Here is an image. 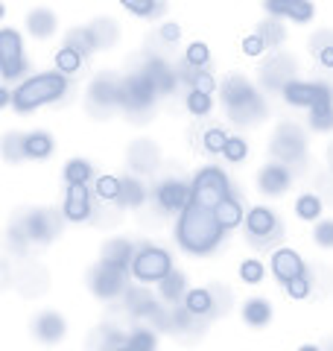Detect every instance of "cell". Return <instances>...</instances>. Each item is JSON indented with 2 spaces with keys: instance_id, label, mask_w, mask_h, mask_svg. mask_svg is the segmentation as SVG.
I'll use <instances>...</instances> for the list:
<instances>
[{
  "instance_id": "obj_17",
  "label": "cell",
  "mask_w": 333,
  "mask_h": 351,
  "mask_svg": "<svg viewBox=\"0 0 333 351\" xmlns=\"http://www.w3.org/2000/svg\"><path fill=\"white\" fill-rule=\"evenodd\" d=\"M32 331H36L41 343H59L64 337V319L59 313H41L36 325H32Z\"/></svg>"
},
{
  "instance_id": "obj_34",
  "label": "cell",
  "mask_w": 333,
  "mask_h": 351,
  "mask_svg": "<svg viewBox=\"0 0 333 351\" xmlns=\"http://www.w3.org/2000/svg\"><path fill=\"white\" fill-rule=\"evenodd\" d=\"M184 59H187V64L190 68H196V71H202L205 64L210 62V50H208V44L205 41H193L190 47H187V53H184Z\"/></svg>"
},
{
  "instance_id": "obj_15",
  "label": "cell",
  "mask_w": 333,
  "mask_h": 351,
  "mask_svg": "<svg viewBox=\"0 0 333 351\" xmlns=\"http://www.w3.org/2000/svg\"><path fill=\"white\" fill-rule=\"evenodd\" d=\"M272 152L278 158L284 161H293L304 152V138L301 132H298L295 126H281V132L275 135V144H272Z\"/></svg>"
},
{
  "instance_id": "obj_31",
  "label": "cell",
  "mask_w": 333,
  "mask_h": 351,
  "mask_svg": "<svg viewBox=\"0 0 333 351\" xmlns=\"http://www.w3.org/2000/svg\"><path fill=\"white\" fill-rule=\"evenodd\" d=\"M143 73H147L149 80L155 82V88H158V94H164V91H170V88H173V71L166 68L164 62H158V59H155V62H152Z\"/></svg>"
},
{
  "instance_id": "obj_20",
  "label": "cell",
  "mask_w": 333,
  "mask_h": 351,
  "mask_svg": "<svg viewBox=\"0 0 333 351\" xmlns=\"http://www.w3.org/2000/svg\"><path fill=\"white\" fill-rule=\"evenodd\" d=\"M56 15L50 12V9H32V12L27 15V29L32 38H47L56 32Z\"/></svg>"
},
{
  "instance_id": "obj_33",
  "label": "cell",
  "mask_w": 333,
  "mask_h": 351,
  "mask_svg": "<svg viewBox=\"0 0 333 351\" xmlns=\"http://www.w3.org/2000/svg\"><path fill=\"white\" fill-rule=\"evenodd\" d=\"M158 287H161V299L175 302L184 293V276H182V272H170V276H166Z\"/></svg>"
},
{
  "instance_id": "obj_39",
  "label": "cell",
  "mask_w": 333,
  "mask_h": 351,
  "mask_svg": "<svg viewBox=\"0 0 333 351\" xmlns=\"http://www.w3.org/2000/svg\"><path fill=\"white\" fill-rule=\"evenodd\" d=\"M313 240L321 249H333V219H321V223H316Z\"/></svg>"
},
{
  "instance_id": "obj_27",
  "label": "cell",
  "mask_w": 333,
  "mask_h": 351,
  "mask_svg": "<svg viewBox=\"0 0 333 351\" xmlns=\"http://www.w3.org/2000/svg\"><path fill=\"white\" fill-rule=\"evenodd\" d=\"M79 68H82V53L73 47H59V53H56V71L62 76H71Z\"/></svg>"
},
{
  "instance_id": "obj_21",
  "label": "cell",
  "mask_w": 333,
  "mask_h": 351,
  "mask_svg": "<svg viewBox=\"0 0 333 351\" xmlns=\"http://www.w3.org/2000/svg\"><path fill=\"white\" fill-rule=\"evenodd\" d=\"M21 149H24L27 158H47L53 152V138L47 132H29V135H24V141H21Z\"/></svg>"
},
{
  "instance_id": "obj_23",
  "label": "cell",
  "mask_w": 333,
  "mask_h": 351,
  "mask_svg": "<svg viewBox=\"0 0 333 351\" xmlns=\"http://www.w3.org/2000/svg\"><path fill=\"white\" fill-rule=\"evenodd\" d=\"M243 319H246L251 328H263L272 319V304L266 299H249L246 307H243Z\"/></svg>"
},
{
  "instance_id": "obj_13",
  "label": "cell",
  "mask_w": 333,
  "mask_h": 351,
  "mask_svg": "<svg viewBox=\"0 0 333 351\" xmlns=\"http://www.w3.org/2000/svg\"><path fill=\"white\" fill-rule=\"evenodd\" d=\"M246 228H249V234L254 240H272V237H278L275 234L278 232V217L269 211V208L258 205V208H251V211H249Z\"/></svg>"
},
{
  "instance_id": "obj_1",
  "label": "cell",
  "mask_w": 333,
  "mask_h": 351,
  "mask_svg": "<svg viewBox=\"0 0 333 351\" xmlns=\"http://www.w3.org/2000/svg\"><path fill=\"white\" fill-rule=\"evenodd\" d=\"M222 232H225V228L219 226L217 211L190 202L179 217L175 240H179V246L184 252H190V255H208V252H214L219 246Z\"/></svg>"
},
{
  "instance_id": "obj_41",
  "label": "cell",
  "mask_w": 333,
  "mask_h": 351,
  "mask_svg": "<svg viewBox=\"0 0 333 351\" xmlns=\"http://www.w3.org/2000/svg\"><path fill=\"white\" fill-rule=\"evenodd\" d=\"M126 346L132 351H155V337L149 331H135V334L126 339Z\"/></svg>"
},
{
  "instance_id": "obj_14",
  "label": "cell",
  "mask_w": 333,
  "mask_h": 351,
  "mask_svg": "<svg viewBox=\"0 0 333 351\" xmlns=\"http://www.w3.org/2000/svg\"><path fill=\"white\" fill-rule=\"evenodd\" d=\"M158 205L164 211H184L190 205V188L179 179H170L158 188Z\"/></svg>"
},
{
  "instance_id": "obj_46",
  "label": "cell",
  "mask_w": 333,
  "mask_h": 351,
  "mask_svg": "<svg viewBox=\"0 0 333 351\" xmlns=\"http://www.w3.org/2000/svg\"><path fill=\"white\" fill-rule=\"evenodd\" d=\"M263 50H266V41L258 36V32H254V36H246V38H243V53H246V56H260Z\"/></svg>"
},
{
  "instance_id": "obj_26",
  "label": "cell",
  "mask_w": 333,
  "mask_h": 351,
  "mask_svg": "<svg viewBox=\"0 0 333 351\" xmlns=\"http://www.w3.org/2000/svg\"><path fill=\"white\" fill-rule=\"evenodd\" d=\"M217 219H219V226L225 228V232H228V228H237L243 223V208H240V202L234 199V196L217 208Z\"/></svg>"
},
{
  "instance_id": "obj_8",
  "label": "cell",
  "mask_w": 333,
  "mask_h": 351,
  "mask_svg": "<svg viewBox=\"0 0 333 351\" xmlns=\"http://www.w3.org/2000/svg\"><path fill=\"white\" fill-rule=\"evenodd\" d=\"M284 100L290 106H319L333 100L330 88L325 82H286L284 85Z\"/></svg>"
},
{
  "instance_id": "obj_4",
  "label": "cell",
  "mask_w": 333,
  "mask_h": 351,
  "mask_svg": "<svg viewBox=\"0 0 333 351\" xmlns=\"http://www.w3.org/2000/svg\"><path fill=\"white\" fill-rule=\"evenodd\" d=\"M231 199V188H228V176L217 170V167H205L196 173V179L190 184V202L202 205V208H210V211H217V208Z\"/></svg>"
},
{
  "instance_id": "obj_10",
  "label": "cell",
  "mask_w": 333,
  "mask_h": 351,
  "mask_svg": "<svg viewBox=\"0 0 333 351\" xmlns=\"http://www.w3.org/2000/svg\"><path fill=\"white\" fill-rule=\"evenodd\" d=\"M272 272L278 281L290 284L293 278H301L304 276V261L295 249H278L272 255Z\"/></svg>"
},
{
  "instance_id": "obj_38",
  "label": "cell",
  "mask_w": 333,
  "mask_h": 351,
  "mask_svg": "<svg viewBox=\"0 0 333 351\" xmlns=\"http://www.w3.org/2000/svg\"><path fill=\"white\" fill-rule=\"evenodd\" d=\"M258 36L266 41V47H275V44L284 41V29H281V24H275V21H266V24H260Z\"/></svg>"
},
{
  "instance_id": "obj_43",
  "label": "cell",
  "mask_w": 333,
  "mask_h": 351,
  "mask_svg": "<svg viewBox=\"0 0 333 351\" xmlns=\"http://www.w3.org/2000/svg\"><path fill=\"white\" fill-rule=\"evenodd\" d=\"M190 85H193V91H199V94H214V88H217V80L210 76L208 71H196L193 73V80H190Z\"/></svg>"
},
{
  "instance_id": "obj_5",
  "label": "cell",
  "mask_w": 333,
  "mask_h": 351,
  "mask_svg": "<svg viewBox=\"0 0 333 351\" xmlns=\"http://www.w3.org/2000/svg\"><path fill=\"white\" fill-rule=\"evenodd\" d=\"M170 272H173V258L161 246H143L135 255V261H132V276L143 284H152V281L161 284Z\"/></svg>"
},
{
  "instance_id": "obj_12",
  "label": "cell",
  "mask_w": 333,
  "mask_h": 351,
  "mask_svg": "<svg viewBox=\"0 0 333 351\" xmlns=\"http://www.w3.org/2000/svg\"><path fill=\"white\" fill-rule=\"evenodd\" d=\"M290 179L293 176L284 164H266V167L260 170V176H258V188L266 196H281L286 188H290Z\"/></svg>"
},
{
  "instance_id": "obj_16",
  "label": "cell",
  "mask_w": 333,
  "mask_h": 351,
  "mask_svg": "<svg viewBox=\"0 0 333 351\" xmlns=\"http://www.w3.org/2000/svg\"><path fill=\"white\" fill-rule=\"evenodd\" d=\"M24 234H27V240H32V243H47V240H53V234H56V219L47 211H32L24 219Z\"/></svg>"
},
{
  "instance_id": "obj_48",
  "label": "cell",
  "mask_w": 333,
  "mask_h": 351,
  "mask_svg": "<svg viewBox=\"0 0 333 351\" xmlns=\"http://www.w3.org/2000/svg\"><path fill=\"white\" fill-rule=\"evenodd\" d=\"M319 62L325 64L328 71L333 68V44H328V47H321V53H319Z\"/></svg>"
},
{
  "instance_id": "obj_28",
  "label": "cell",
  "mask_w": 333,
  "mask_h": 351,
  "mask_svg": "<svg viewBox=\"0 0 333 351\" xmlns=\"http://www.w3.org/2000/svg\"><path fill=\"white\" fill-rule=\"evenodd\" d=\"M310 126H313L316 132H330L333 129V100L310 108Z\"/></svg>"
},
{
  "instance_id": "obj_6",
  "label": "cell",
  "mask_w": 333,
  "mask_h": 351,
  "mask_svg": "<svg viewBox=\"0 0 333 351\" xmlns=\"http://www.w3.org/2000/svg\"><path fill=\"white\" fill-rule=\"evenodd\" d=\"M0 71H3V80H18L21 73L27 71L24 62V41L15 29H0Z\"/></svg>"
},
{
  "instance_id": "obj_19",
  "label": "cell",
  "mask_w": 333,
  "mask_h": 351,
  "mask_svg": "<svg viewBox=\"0 0 333 351\" xmlns=\"http://www.w3.org/2000/svg\"><path fill=\"white\" fill-rule=\"evenodd\" d=\"M266 12L269 15H286L293 18L295 24H307L313 18V3L307 0H293V3H266Z\"/></svg>"
},
{
  "instance_id": "obj_44",
  "label": "cell",
  "mask_w": 333,
  "mask_h": 351,
  "mask_svg": "<svg viewBox=\"0 0 333 351\" xmlns=\"http://www.w3.org/2000/svg\"><path fill=\"white\" fill-rule=\"evenodd\" d=\"M286 293H290V299H307L310 295V278L301 276V278H293L290 284H284Z\"/></svg>"
},
{
  "instance_id": "obj_49",
  "label": "cell",
  "mask_w": 333,
  "mask_h": 351,
  "mask_svg": "<svg viewBox=\"0 0 333 351\" xmlns=\"http://www.w3.org/2000/svg\"><path fill=\"white\" fill-rule=\"evenodd\" d=\"M298 351H321V348H319V346H310V343H307V346H301Z\"/></svg>"
},
{
  "instance_id": "obj_50",
  "label": "cell",
  "mask_w": 333,
  "mask_h": 351,
  "mask_svg": "<svg viewBox=\"0 0 333 351\" xmlns=\"http://www.w3.org/2000/svg\"><path fill=\"white\" fill-rule=\"evenodd\" d=\"M111 351H132V348H129V346L123 343V346H117V348H111Z\"/></svg>"
},
{
  "instance_id": "obj_45",
  "label": "cell",
  "mask_w": 333,
  "mask_h": 351,
  "mask_svg": "<svg viewBox=\"0 0 333 351\" xmlns=\"http://www.w3.org/2000/svg\"><path fill=\"white\" fill-rule=\"evenodd\" d=\"M129 12H135V15H152V12H161V3H152V0H143V3H138V0H126L123 3Z\"/></svg>"
},
{
  "instance_id": "obj_2",
  "label": "cell",
  "mask_w": 333,
  "mask_h": 351,
  "mask_svg": "<svg viewBox=\"0 0 333 351\" xmlns=\"http://www.w3.org/2000/svg\"><path fill=\"white\" fill-rule=\"evenodd\" d=\"M68 91V80L56 71V73H38L29 76L27 82H21L12 91V106L18 112H32L38 106H47L53 100H62Z\"/></svg>"
},
{
  "instance_id": "obj_18",
  "label": "cell",
  "mask_w": 333,
  "mask_h": 351,
  "mask_svg": "<svg viewBox=\"0 0 333 351\" xmlns=\"http://www.w3.org/2000/svg\"><path fill=\"white\" fill-rule=\"evenodd\" d=\"M138 252L132 249L129 240H108V243L103 246V261L106 263H114V267L120 269H129L132 261H135Z\"/></svg>"
},
{
  "instance_id": "obj_30",
  "label": "cell",
  "mask_w": 333,
  "mask_h": 351,
  "mask_svg": "<svg viewBox=\"0 0 333 351\" xmlns=\"http://www.w3.org/2000/svg\"><path fill=\"white\" fill-rule=\"evenodd\" d=\"M295 214L307 219V223H316V219L321 217V199L316 193H304V196H298V202H295Z\"/></svg>"
},
{
  "instance_id": "obj_35",
  "label": "cell",
  "mask_w": 333,
  "mask_h": 351,
  "mask_svg": "<svg viewBox=\"0 0 333 351\" xmlns=\"http://www.w3.org/2000/svg\"><path fill=\"white\" fill-rule=\"evenodd\" d=\"M143 184L138 182V179H123V196H120V199H123L126 205H132V208H138V205H143Z\"/></svg>"
},
{
  "instance_id": "obj_9",
  "label": "cell",
  "mask_w": 333,
  "mask_h": 351,
  "mask_svg": "<svg viewBox=\"0 0 333 351\" xmlns=\"http://www.w3.org/2000/svg\"><path fill=\"white\" fill-rule=\"evenodd\" d=\"M123 272L126 269L114 267V263L99 261L97 269L91 272V290L99 295V299H114V295L123 290Z\"/></svg>"
},
{
  "instance_id": "obj_22",
  "label": "cell",
  "mask_w": 333,
  "mask_h": 351,
  "mask_svg": "<svg viewBox=\"0 0 333 351\" xmlns=\"http://www.w3.org/2000/svg\"><path fill=\"white\" fill-rule=\"evenodd\" d=\"M64 47H73V50H79L82 56L85 53H91L99 47V36H97V29L94 27H76L68 32V41H64Z\"/></svg>"
},
{
  "instance_id": "obj_47",
  "label": "cell",
  "mask_w": 333,
  "mask_h": 351,
  "mask_svg": "<svg viewBox=\"0 0 333 351\" xmlns=\"http://www.w3.org/2000/svg\"><path fill=\"white\" fill-rule=\"evenodd\" d=\"M179 36H182V27L179 24H164L161 27V38L164 41H179Z\"/></svg>"
},
{
  "instance_id": "obj_11",
  "label": "cell",
  "mask_w": 333,
  "mask_h": 351,
  "mask_svg": "<svg viewBox=\"0 0 333 351\" xmlns=\"http://www.w3.org/2000/svg\"><path fill=\"white\" fill-rule=\"evenodd\" d=\"M91 193H88V184H71L68 188V199H64V217L71 223H85L91 219Z\"/></svg>"
},
{
  "instance_id": "obj_3",
  "label": "cell",
  "mask_w": 333,
  "mask_h": 351,
  "mask_svg": "<svg viewBox=\"0 0 333 351\" xmlns=\"http://www.w3.org/2000/svg\"><path fill=\"white\" fill-rule=\"evenodd\" d=\"M222 97H225V106L231 117H234V123H246V120H258L263 114V103L258 91L243 80V76H231V80L225 82V88H222Z\"/></svg>"
},
{
  "instance_id": "obj_29",
  "label": "cell",
  "mask_w": 333,
  "mask_h": 351,
  "mask_svg": "<svg viewBox=\"0 0 333 351\" xmlns=\"http://www.w3.org/2000/svg\"><path fill=\"white\" fill-rule=\"evenodd\" d=\"M97 196L103 202H114L123 196V182L117 179V176H99L97 179Z\"/></svg>"
},
{
  "instance_id": "obj_24",
  "label": "cell",
  "mask_w": 333,
  "mask_h": 351,
  "mask_svg": "<svg viewBox=\"0 0 333 351\" xmlns=\"http://www.w3.org/2000/svg\"><path fill=\"white\" fill-rule=\"evenodd\" d=\"M184 311L190 316H208L210 311H214V295H210V290H190L184 295Z\"/></svg>"
},
{
  "instance_id": "obj_40",
  "label": "cell",
  "mask_w": 333,
  "mask_h": 351,
  "mask_svg": "<svg viewBox=\"0 0 333 351\" xmlns=\"http://www.w3.org/2000/svg\"><path fill=\"white\" fill-rule=\"evenodd\" d=\"M187 108H190V114L202 117L210 112V97L208 94H199V91H190L187 94Z\"/></svg>"
},
{
  "instance_id": "obj_32",
  "label": "cell",
  "mask_w": 333,
  "mask_h": 351,
  "mask_svg": "<svg viewBox=\"0 0 333 351\" xmlns=\"http://www.w3.org/2000/svg\"><path fill=\"white\" fill-rule=\"evenodd\" d=\"M88 179H91V164L85 158L68 161V167H64V182L68 184H88Z\"/></svg>"
},
{
  "instance_id": "obj_25",
  "label": "cell",
  "mask_w": 333,
  "mask_h": 351,
  "mask_svg": "<svg viewBox=\"0 0 333 351\" xmlns=\"http://www.w3.org/2000/svg\"><path fill=\"white\" fill-rule=\"evenodd\" d=\"M120 82H114L111 76H99V80L91 85V100L94 103H117L120 100Z\"/></svg>"
},
{
  "instance_id": "obj_36",
  "label": "cell",
  "mask_w": 333,
  "mask_h": 351,
  "mask_svg": "<svg viewBox=\"0 0 333 351\" xmlns=\"http://www.w3.org/2000/svg\"><path fill=\"white\" fill-rule=\"evenodd\" d=\"M202 144L208 152H214V156H219V152H225V144H228V135L222 129H208L205 132V138H202Z\"/></svg>"
},
{
  "instance_id": "obj_37",
  "label": "cell",
  "mask_w": 333,
  "mask_h": 351,
  "mask_svg": "<svg viewBox=\"0 0 333 351\" xmlns=\"http://www.w3.org/2000/svg\"><path fill=\"white\" fill-rule=\"evenodd\" d=\"M240 278L246 281V284H260L263 281V263L260 261H243V267H240Z\"/></svg>"
},
{
  "instance_id": "obj_7",
  "label": "cell",
  "mask_w": 333,
  "mask_h": 351,
  "mask_svg": "<svg viewBox=\"0 0 333 351\" xmlns=\"http://www.w3.org/2000/svg\"><path fill=\"white\" fill-rule=\"evenodd\" d=\"M155 97H158V88L147 73H135L120 88V103L126 108H147L155 103Z\"/></svg>"
},
{
  "instance_id": "obj_42",
  "label": "cell",
  "mask_w": 333,
  "mask_h": 351,
  "mask_svg": "<svg viewBox=\"0 0 333 351\" xmlns=\"http://www.w3.org/2000/svg\"><path fill=\"white\" fill-rule=\"evenodd\" d=\"M228 161H243L249 156V144L243 138H228V144H225V152H222Z\"/></svg>"
}]
</instances>
